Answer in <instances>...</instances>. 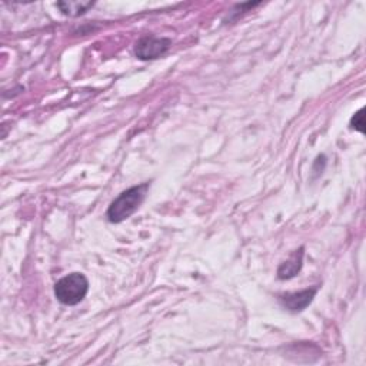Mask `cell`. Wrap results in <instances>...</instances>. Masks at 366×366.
<instances>
[{
	"label": "cell",
	"instance_id": "6da1fadb",
	"mask_svg": "<svg viewBox=\"0 0 366 366\" xmlns=\"http://www.w3.org/2000/svg\"><path fill=\"white\" fill-rule=\"evenodd\" d=\"M150 188V183H140L138 186L129 188L122 192L109 206L106 217L109 222L112 224H120L125 219L131 218L133 213L139 209V206L143 203L147 191Z\"/></svg>",
	"mask_w": 366,
	"mask_h": 366
},
{
	"label": "cell",
	"instance_id": "7a4b0ae2",
	"mask_svg": "<svg viewBox=\"0 0 366 366\" xmlns=\"http://www.w3.org/2000/svg\"><path fill=\"white\" fill-rule=\"evenodd\" d=\"M89 291V281L83 273L75 272L68 274L56 282L54 285V295L57 300L64 305H73L80 303Z\"/></svg>",
	"mask_w": 366,
	"mask_h": 366
},
{
	"label": "cell",
	"instance_id": "3957f363",
	"mask_svg": "<svg viewBox=\"0 0 366 366\" xmlns=\"http://www.w3.org/2000/svg\"><path fill=\"white\" fill-rule=\"evenodd\" d=\"M172 46L169 38L143 36L135 45V56L140 60H154L163 56Z\"/></svg>",
	"mask_w": 366,
	"mask_h": 366
},
{
	"label": "cell",
	"instance_id": "277c9868",
	"mask_svg": "<svg viewBox=\"0 0 366 366\" xmlns=\"http://www.w3.org/2000/svg\"><path fill=\"white\" fill-rule=\"evenodd\" d=\"M316 292H318V288H311V289H303L300 292L285 293L279 296V303L289 312L296 314L309 307Z\"/></svg>",
	"mask_w": 366,
	"mask_h": 366
},
{
	"label": "cell",
	"instance_id": "5b68a950",
	"mask_svg": "<svg viewBox=\"0 0 366 366\" xmlns=\"http://www.w3.org/2000/svg\"><path fill=\"white\" fill-rule=\"evenodd\" d=\"M303 248H299L295 251L289 259H286L281 266L278 268V278L285 281V279H292L300 272L302 265H303Z\"/></svg>",
	"mask_w": 366,
	"mask_h": 366
},
{
	"label": "cell",
	"instance_id": "8992f818",
	"mask_svg": "<svg viewBox=\"0 0 366 366\" xmlns=\"http://www.w3.org/2000/svg\"><path fill=\"white\" fill-rule=\"evenodd\" d=\"M94 5H95L94 2H57L56 6L64 15L71 17H78L80 15H85Z\"/></svg>",
	"mask_w": 366,
	"mask_h": 366
},
{
	"label": "cell",
	"instance_id": "52a82bcc",
	"mask_svg": "<svg viewBox=\"0 0 366 366\" xmlns=\"http://www.w3.org/2000/svg\"><path fill=\"white\" fill-rule=\"evenodd\" d=\"M365 108L359 109L351 119V128L360 132V133H365Z\"/></svg>",
	"mask_w": 366,
	"mask_h": 366
}]
</instances>
